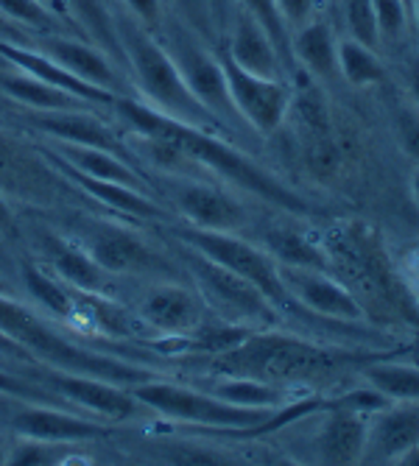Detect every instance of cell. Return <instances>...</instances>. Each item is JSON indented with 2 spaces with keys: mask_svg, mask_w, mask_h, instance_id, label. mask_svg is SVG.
Listing matches in <instances>:
<instances>
[{
  "mask_svg": "<svg viewBox=\"0 0 419 466\" xmlns=\"http://www.w3.org/2000/svg\"><path fill=\"white\" fill-rule=\"evenodd\" d=\"M48 258L54 266V277L65 285H70L78 293H101L104 290V268L73 243H65L59 238H48Z\"/></svg>",
  "mask_w": 419,
  "mask_h": 466,
  "instance_id": "24",
  "label": "cell"
},
{
  "mask_svg": "<svg viewBox=\"0 0 419 466\" xmlns=\"http://www.w3.org/2000/svg\"><path fill=\"white\" fill-rule=\"evenodd\" d=\"M411 23L416 28V36H419V0H414V4H411Z\"/></svg>",
  "mask_w": 419,
  "mask_h": 466,
  "instance_id": "44",
  "label": "cell"
},
{
  "mask_svg": "<svg viewBox=\"0 0 419 466\" xmlns=\"http://www.w3.org/2000/svg\"><path fill=\"white\" fill-rule=\"evenodd\" d=\"M179 238L185 246L201 251L204 258L216 260L219 266L235 271L238 277H243L246 282L255 285L277 308L280 316L293 310V308H300L291 299V293L282 285L280 266L274 263V258L263 246L238 238V232H210V229H193V227L182 229Z\"/></svg>",
  "mask_w": 419,
  "mask_h": 466,
  "instance_id": "5",
  "label": "cell"
},
{
  "mask_svg": "<svg viewBox=\"0 0 419 466\" xmlns=\"http://www.w3.org/2000/svg\"><path fill=\"white\" fill-rule=\"evenodd\" d=\"M12 431L23 439H36V441H51V444H78V441H90V439H104L112 431L96 421L73 416L65 410L54 408H23L12 416Z\"/></svg>",
  "mask_w": 419,
  "mask_h": 466,
  "instance_id": "14",
  "label": "cell"
},
{
  "mask_svg": "<svg viewBox=\"0 0 419 466\" xmlns=\"http://www.w3.org/2000/svg\"><path fill=\"white\" fill-rule=\"evenodd\" d=\"M277 6H280V15L291 31V28H300L308 20H313L316 0H277Z\"/></svg>",
  "mask_w": 419,
  "mask_h": 466,
  "instance_id": "37",
  "label": "cell"
},
{
  "mask_svg": "<svg viewBox=\"0 0 419 466\" xmlns=\"http://www.w3.org/2000/svg\"><path fill=\"white\" fill-rule=\"evenodd\" d=\"M0 17L15 28H31L34 34H56L62 20L36 0H0Z\"/></svg>",
  "mask_w": 419,
  "mask_h": 466,
  "instance_id": "30",
  "label": "cell"
},
{
  "mask_svg": "<svg viewBox=\"0 0 419 466\" xmlns=\"http://www.w3.org/2000/svg\"><path fill=\"white\" fill-rule=\"evenodd\" d=\"M174 4L188 17V25L196 34L210 31V15H213V4H210V0H174Z\"/></svg>",
  "mask_w": 419,
  "mask_h": 466,
  "instance_id": "36",
  "label": "cell"
},
{
  "mask_svg": "<svg viewBox=\"0 0 419 466\" xmlns=\"http://www.w3.org/2000/svg\"><path fill=\"white\" fill-rule=\"evenodd\" d=\"M339 76H344L350 87L361 90V87H372V84L383 81L386 67L374 48L347 36V39H339Z\"/></svg>",
  "mask_w": 419,
  "mask_h": 466,
  "instance_id": "27",
  "label": "cell"
},
{
  "mask_svg": "<svg viewBox=\"0 0 419 466\" xmlns=\"http://www.w3.org/2000/svg\"><path fill=\"white\" fill-rule=\"evenodd\" d=\"M0 59L9 62L15 70L39 78L46 84H54V87H62L78 98H84L87 104H115L118 93H107L101 87H93V84L81 81L78 76H73L70 70H65L62 65H56L48 54H42L39 48H28V46H17V42L0 39Z\"/></svg>",
  "mask_w": 419,
  "mask_h": 466,
  "instance_id": "15",
  "label": "cell"
},
{
  "mask_svg": "<svg viewBox=\"0 0 419 466\" xmlns=\"http://www.w3.org/2000/svg\"><path fill=\"white\" fill-rule=\"evenodd\" d=\"M0 90H4L12 101L34 109V112H67V109H84V98L46 84L39 78H31L20 70L0 73Z\"/></svg>",
  "mask_w": 419,
  "mask_h": 466,
  "instance_id": "23",
  "label": "cell"
},
{
  "mask_svg": "<svg viewBox=\"0 0 419 466\" xmlns=\"http://www.w3.org/2000/svg\"><path fill=\"white\" fill-rule=\"evenodd\" d=\"M162 46L168 48V54L174 56V62H177L179 73L185 76L193 96L201 101V106L210 115L224 126V129H230L235 120H240L235 106H232V98H230L221 59L201 46L199 34L190 25H182V23L168 25Z\"/></svg>",
  "mask_w": 419,
  "mask_h": 466,
  "instance_id": "6",
  "label": "cell"
},
{
  "mask_svg": "<svg viewBox=\"0 0 419 466\" xmlns=\"http://www.w3.org/2000/svg\"><path fill=\"white\" fill-rule=\"evenodd\" d=\"M87 251L107 274H132V271H146L154 266V254L148 243L123 227L96 229Z\"/></svg>",
  "mask_w": 419,
  "mask_h": 466,
  "instance_id": "18",
  "label": "cell"
},
{
  "mask_svg": "<svg viewBox=\"0 0 419 466\" xmlns=\"http://www.w3.org/2000/svg\"><path fill=\"white\" fill-rule=\"evenodd\" d=\"M185 263H188L190 279L199 288L201 302L207 308H213L224 321L255 327V329H266V327L277 324V319H280L277 308L255 285L238 277L235 271L204 258L201 251H196L190 246H185Z\"/></svg>",
  "mask_w": 419,
  "mask_h": 466,
  "instance_id": "4",
  "label": "cell"
},
{
  "mask_svg": "<svg viewBox=\"0 0 419 466\" xmlns=\"http://www.w3.org/2000/svg\"><path fill=\"white\" fill-rule=\"evenodd\" d=\"M219 59L224 67V78L238 117L246 126H251L258 135H274L293 104L285 78H263L255 73H246L235 62H230L227 54H221Z\"/></svg>",
  "mask_w": 419,
  "mask_h": 466,
  "instance_id": "7",
  "label": "cell"
},
{
  "mask_svg": "<svg viewBox=\"0 0 419 466\" xmlns=\"http://www.w3.org/2000/svg\"><path fill=\"white\" fill-rule=\"evenodd\" d=\"M416 444L419 402H389L369 421L363 463H397Z\"/></svg>",
  "mask_w": 419,
  "mask_h": 466,
  "instance_id": "10",
  "label": "cell"
},
{
  "mask_svg": "<svg viewBox=\"0 0 419 466\" xmlns=\"http://www.w3.org/2000/svg\"><path fill=\"white\" fill-rule=\"evenodd\" d=\"M344 9V20H347V31L353 39L363 42L369 48H381V28H377V17L372 9V0H342Z\"/></svg>",
  "mask_w": 419,
  "mask_h": 466,
  "instance_id": "32",
  "label": "cell"
},
{
  "mask_svg": "<svg viewBox=\"0 0 419 466\" xmlns=\"http://www.w3.org/2000/svg\"><path fill=\"white\" fill-rule=\"evenodd\" d=\"M238 4H240V12H246L251 20H258L266 28V34L280 48L282 59L288 62L291 59V34H288V25L280 15L277 0H238Z\"/></svg>",
  "mask_w": 419,
  "mask_h": 466,
  "instance_id": "31",
  "label": "cell"
},
{
  "mask_svg": "<svg viewBox=\"0 0 419 466\" xmlns=\"http://www.w3.org/2000/svg\"><path fill=\"white\" fill-rule=\"evenodd\" d=\"M291 59H297L316 78L339 76V39L322 20H308L291 34Z\"/></svg>",
  "mask_w": 419,
  "mask_h": 466,
  "instance_id": "20",
  "label": "cell"
},
{
  "mask_svg": "<svg viewBox=\"0 0 419 466\" xmlns=\"http://www.w3.org/2000/svg\"><path fill=\"white\" fill-rule=\"evenodd\" d=\"M210 4H213V15H216V12H219V9L224 6V0H210Z\"/></svg>",
  "mask_w": 419,
  "mask_h": 466,
  "instance_id": "47",
  "label": "cell"
},
{
  "mask_svg": "<svg viewBox=\"0 0 419 466\" xmlns=\"http://www.w3.org/2000/svg\"><path fill=\"white\" fill-rule=\"evenodd\" d=\"M369 413H361L355 408L330 405V413L324 416L319 436H316V455L322 463L347 466V463H363L366 452V433H369Z\"/></svg>",
  "mask_w": 419,
  "mask_h": 466,
  "instance_id": "13",
  "label": "cell"
},
{
  "mask_svg": "<svg viewBox=\"0 0 419 466\" xmlns=\"http://www.w3.org/2000/svg\"><path fill=\"white\" fill-rule=\"evenodd\" d=\"M51 386L65 394L70 402L81 405L84 410L98 413L104 419L112 421H126L138 416V410L143 408L132 391L112 386L104 377H93V374H76V371H65V374H54Z\"/></svg>",
  "mask_w": 419,
  "mask_h": 466,
  "instance_id": "12",
  "label": "cell"
},
{
  "mask_svg": "<svg viewBox=\"0 0 419 466\" xmlns=\"http://www.w3.org/2000/svg\"><path fill=\"white\" fill-rule=\"evenodd\" d=\"M140 319L168 338H185L204 321V302L185 285H154L140 299Z\"/></svg>",
  "mask_w": 419,
  "mask_h": 466,
  "instance_id": "11",
  "label": "cell"
},
{
  "mask_svg": "<svg viewBox=\"0 0 419 466\" xmlns=\"http://www.w3.org/2000/svg\"><path fill=\"white\" fill-rule=\"evenodd\" d=\"M416 358H419V352H416Z\"/></svg>",
  "mask_w": 419,
  "mask_h": 466,
  "instance_id": "51",
  "label": "cell"
},
{
  "mask_svg": "<svg viewBox=\"0 0 419 466\" xmlns=\"http://www.w3.org/2000/svg\"><path fill=\"white\" fill-rule=\"evenodd\" d=\"M162 4H165V0H123V6H126V12H129V17L138 20L148 31L162 25Z\"/></svg>",
  "mask_w": 419,
  "mask_h": 466,
  "instance_id": "35",
  "label": "cell"
},
{
  "mask_svg": "<svg viewBox=\"0 0 419 466\" xmlns=\"http://www.w3.org/2000/svg\"><path fill=\"white\" fill-rule=\"evenodd\" d=\"M280 277L291 299L302 310L339 321V324H363L366 310L355 296L339 282L332 279L324 268H297V266H280Z\"/></svg>",
  "mask_w": 419,
  "mask_h": 466,
  "instance_id": "8",
  "label": "cell"
},
{
  "mask_svg": "<svg viewBox=\"0 0 419 466\" xmlns=\"http://www.w3.org/2000/svg\"><path fill=\"white\" fill-rule=\"evenodd\" d=\"M0 391H6V394H17V397L34 394V389H31V386H26L23 380L12 377L9 371H0Z\"/></svg>",
  "mask_w": 419,
  "mask_h": 466,
  "instance_id": "39",
  "label": "cell"
},
{
  "mask_svg": "<svg viewBox=\"0 0 419 466\" xmlns=\"http://www.w3.org/2000/svg\"><path fill=\"white\" fill-rule=\"evenodd\" d=\"M36 36H39L36 48L42 54H48L56 65H62L81 81L93 84V87L115 93L118 73L112 62L107 59V54H101L98 48L87 46V42H81L76 36H59V34H36Z\"/></svg>",
  "mask_w": 419,
  "mask_h": 466,
  "instance_id": "17",
  "label": "cell"
},
{
  "mask_svg": "<svg viewBox=\"0 0 419 466\" xmlns=\"http://www.w3.org/2000/svg\"><path fill=\"white\" fill-rule=\"evenodd\" d=\"M0 229H12V209L4 198H0Z\"/></svg>",
  "mask_w": 419,
  "mask_h": 466,
  "instance_id": "41",
  "label": "cell"
},
{
  "mask_svg": "<svg viewBox=\"0 0 419 466\" xmlns=\"http://www.w3.org/2000/svg\"><path fill=\"white\" fill-rule=\"evenodd\" d=\"M361 377L366 380L369 389L383 394L389 402H419V366L381 360L369 363Z\"/></svg>",
  "mask_w": 419,
  "mask_h": 466,
  "instance_id": "26",
  "label": "cell"
},
{
  "mask_svg": "<svg viewBox=\"0 0 419 466\" xmlns=\"http://www.w3.org/2000/svg\"><path fill=\"white\" fill-rule=\"evenodd\" d=\"M15 31V25L6 20V17H0V36H4V34H12Z\"/></svg>",
  "mask_w": 419,
  "mask_h": 466,
  "instance_id": "46",
  "label": "cell"
},
{
  "mask_svg": "<svg viewBox=\"0 0 419 466\" xmlns=\"http://www.w3.org/2000/svg\"><path fill=\"white\" fill-rule=\"evenodd\" d=\"M115 106H118L123 123L132 126V129L140 135V140L168 148L177 159H193V162L210 167V171H216L219 177H224L227 182H232L235 187H240L246 193H255L263 201H269L280 209H288V213H297V216L308 213V204L297 193L285 187L280 179H274L266 167L251 162L243 151L224 143L219 135L193 129V126L168 117L135 98H115Z\"/></svg>",
  "mask_w": 419,
  "mask_h": 466,
  "instance_id": "1",
  "label": "cell"
},
{
  "mask_svg": "<svg viewBox=\"0 0 419 466\" xmlns=\"http://www.w3.org/2000/svg\"><path fill=\"white\" fill-rule=\"evenodd\" d=\"M397 463H400V466H419V444H416V447H411V450H408Z\"/></svg>",
  "mask_w": 419,
  "mask_h": 466,
  "instance_id": "42",
  "label": "cell"
},
{
  "mask_svg": "<svg viewBox=\"0 0 419 466\" xmlns=\"http://www.w3.org/2000/svg\"><path fill=\"white\" fill-rule=\"evenodd\" d=\"M408 84H411V93H414V101H416V106H419V62L411 67V78H408Z\"/></svg>",
  "mask_w": 419,
  "mask_h": 466,
  "instance_id": "43",
  "label": "cell"
},
{
  "mask_svg": "<svg viewBox=\"0 0 419 466\" xmlns=\"http://www.w3.org/2000/svg\"><path fill=\"white\" fill-rule=\"evenodd\" d=\"M23 279H26V288L31 290L34 299L48 313H54L56 319L73 316V310H76L73 293L65 288V282H59L56 277H51L48 271H42L36 266H23Z\"/></svg>",
  "mask_w": 419,
  "mask_h": 466,
  "instance_id": "29",
  "label": "cell"
},
{
  "mask_svg": "<svg viewBox=\"0 0 419 466\" xmlns=\"http://www.w3.org/2000/svg\"><path fill=\"white\" fill-rule=\"evenodd\" d=\"M118 36H120L126 62H129V67L135 73V84H138L146 106L174 117L179 123H188L193 129H204L213 135H219L224 129V126L193 96V90L188 87V81L179 73L174 56L168 54V48L154 36V31L143 28L138 20L126 15L118 20Z\"/></svg>",
  "mask_w": 419,
  "mask_h": 466,
  "instance_id": "2",
  "label": "cell"
},
{
  "mask_svg": "<svg viewBox=\"0 0 419 466\" xmlns=\"http://www.w3.org/2000/svg\"><path fill=\"white\" fill-rule=\"evenodd\" d=\"M403 4H405V9H408V15H411V4H414V0H403Z\"/></svg>",
  "mask_w": 419,
  "mask_h": 466,
  "instance_id": "49",
  "label": "cell"
},
{
  "mask_svg": "<svg viewBox=\"0 0 419 466\" xmlns=\"http://www.w3.org/2000/svg\"><path fill=\"white\" fill-rule=\"evenodd\" d=\"M0 293H9V290H6V285H4V282H0Z\"/></svg>",
  "mask_w": 419,
  "mask_h": 466,
  "instance_id": "50",
  "label": "cell"
},
{
  "mask_svg": "<svg viewBox=\"0 0 419 466\" xmlns=\"http://www.w3.org/2000/svg\"><path fill=\"white\" fill-rule=\"evenodd\" d=\"M210 394L238 405V408H269V410H280L285 405V397L280 389H274L266 380L258 377H238V374H221L213 380L210 386Z\"/></svg>",
  "mask_w": 419,
  "mask_h": 466,
  "instance_id": "25",
  "label": "cell"
},
{
  "mask_svg": "<svg viewBox=\"0 0 419 466\" xmlns=\"http://www.w3.org/2000/svg\"><path fill=\"white\" fill-rule=\"evenodd\" d=\"M62 162L70 165L73 171L93 177L101 182H118V185H129L138 190H148L146 179L140 174H135V167L126 162L123 157L104 151V148H93V146H76V143H62L59 148Z\"/></svg>",
  "mask_w": 419,
  "mask_h": 466,
  "instance_id": "21",
  "label": "cell"
},
{
  "mask_svg": "<svg viewBox=\"0 0 419 466\" xmlns=\"http://www.w3.org/2000/svg\"><path fill=\"white\" fill-rule=\"evenodd\" d=\"M372 9L377 17V28H381V39H397L405 34L411 15L403 0H372Z\"/></svg>",
  "mask_w": 419,
  "mask_h": 466,
  "instance_id": "33",
  "label": "cell"
},
{
  "mask_svg": "<svg viewBox=\"0 0 419 466\" xmlns=\"http://www.w3.org/2000/svg\"><path fill=\"white\" fill-rule=\"evenodd\" d=\"M263 248L274 258L277 266H297V268H324L327 258L302 235L291 229H269L263 235Z\"/></svg>",
  "mask_w": 419,
  "mask_h": 466,
  "instance_id": "28",
  "label": "cell"
},
{
  "mask_svg": "<svg viewBox=\"0 0 419 466\" xmlns=\"http://www.w3.org/2000/svg\"><path fill=\"white\" fill-rule=\"evenodd\" d=\"M132 394L143 408H151L165 419L185 421V425L219 428V431H258L271 425L277 413L269 408H238L213 397L210 391H196L154 377L135 383Z\"/></svg>",
  "mask_w": 419,
  "mask_h": 466,
  "instance_id": "3",
  "label": "cell"
},
{
  "mask_svg": "<svg viewBox=\"0 0 419 466\" xmlns=\"http://www.w3.org/2000/svg\"><path fill=\"white\" fill-rule=\"evenodd\" d=\"M397 135H400L403 151L419 162V117L411 115V112H403L397 117Z\"/></svg>",
  "mask_w": 419,
  "mask_h": 466,
  "instance_id": "38",
  "label": "cell"
},
{
  "mask_svg": "<svg viewBox=\"0 0 419 466\" xmlns=\"http://www.w3.org/2000/svg\"><path fill=\"white\" fill-rule=\"evenodd\" d=\"M36 4H42L48 12H54L62 23L70 20V9H67V0H36Z\"/></svg>",
  "mask_w": 419,
  "mask_h": 466,
  "instance_id": "40",
  "label": "cell"
},
{
  "mask_svg": "<svg viewBox=\"0 0 419 466\" xmlns=\"http://www.w3.org/2000/svg\"><path fill=\"white\" fill-rule=\"evenodd\" d=\"M177 209L193 229L210 232H238L246 227L243 204L221 187L204 182H177L171 187Z\"/></svg>",
  "mask_w": 419,
  "mask_h": 466,
  "instance_id": "9",
  "label": "cell"
},
{
  "mask_svg": "<svg viewBox=\"0 0 419 466\" xmlns=\"http://www.w3.org/2000/svg\"><path fill=\"white\" fill-rule=\"evenodd\" d=\"M62 167L67 171V177L87 193L93 196L96 201H101L104 207L109 209H118L123 216H138V218H159L162 209L159 204L151 198L148 190H138V187H129V185H118V182H101V179H93V177H84L78 171H73L70 165L62 162Z\"/></svg>",
  "mask_w": 419,
  "mask_h": 466,
  "instance_id": "22",
  "label": "cell"
},
{
  "mask_svg": "<svg viewBox=\"0 0 419 466\" xmlns=\"http://www.w3.org/2000/svg\"><path fill=\"white\" fill-rule=\"evenodd\" d=\"M0 463H6V450L4 447H0Z\"/></svg>",
  "mask_w": 419,
  "mask_h": 466,
  "instance_id": "48",
  "label": "cell"
},
{
  "mask_svg": "<svg viewBox=\"0 0 419 466\" xmlns=\"http://www.w3.org/2000/svg\"><path fill=\"white\" fill-rule=\"evenodd\" d=\"M411 196H414V201H416V207H419V171L411 177Z\"/></svg>",
  "mask_w": 419,
  "mask_h": 466,
  "instance_id": "45",
  "label": "cell"
},
{
  "mask_svg": "<svg viewBox=\"0 0 419 466\" xmlns=\"http://www.w3.org/2000/svg\"><path fill=\"white\" fill-rule=\"evenodd\" d=\"M31 123L39 132L56 137L59 143H76V146H93L104 148L120 157V140L107 129L101 120L87 115L84 109H67V112H34Z\"/></svg>",
  "mask_w": 419,
  "mask_h": 466,
  "instance_id": "19",
  "label": "cell"
},
{
  "mask_svg": "<svg viewBox=\"0 0 419 466\" xmlns=\"http://www.w3.org/2000/svg\"><path fill=\"white\" fill-rule=\"evenodd\" d=\"M227 59L235 62L240 70L255 73L263 78H285V59L266 28L251 20L246 12H238L230 31Z\"/></svg>",
  "mask_w": 419,
  "mask_h": 466,
  "instance_id": "16",
  "label": "cell"
},
{
  "mask_svg": "<svg viewBox=\"0 0 419 466\" xmlns=\"http://www.w3.org/2000/svg\"><path fill=\"white\" fill-rule=\"evenodd\" d=\"M54 447L56 444H51V441L26 439V441L15 444L6 452V463L9 466H48V463H59V452Z\"/></svg>",
  "mask_w": 419,
  "mask_h": 466,
  "instance_id": "34",
  "label": "cell"
}]
</instances>
